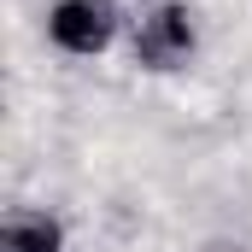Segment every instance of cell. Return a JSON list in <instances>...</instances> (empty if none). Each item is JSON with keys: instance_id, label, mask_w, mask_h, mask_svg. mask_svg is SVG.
Listing matches in <instances>:
<instances>
[{"instance_id": "obj_2", "label": "cell", "mask_w": 252, "mask_h": 252, "mask_svg": "<svg viewBox=\"0 0 252 252\" xmlns=\"http://www.w3.org/2000/svg\"><path fill=\"white\" fill-rule=\"evenodd\" d=\"M129 35V12L118 0H53L47 6V41L64 59H100Z\"/></svg>"}, {"instance_id": "obj_4", "label": "cell", "mask_w": 252, "mask_h": 252, "mask_svg": "<svg viewBox=\"0 0 252 252\" xmlns=\"http://www.w3.org/2000/svg\"><path fill=\"white\" fill-rule=\"evenodd\" d=\"M199 252H252V247H235V241H217V247H199Z\"/></svg>"}, {"instance_id": "obj_3", "label": "cell", "mask_w": 252, "mask_h": 252, "mask_svg": "<svg viewBox=\"0 0 252 252\" xmlns=\"http://www.w3.org/2000/svg\"><path fill=\"white\" fill-rule=\"evenodd\" d=\"M0 252H64V223L53 211H6L0 217Z\"/></svg>"}, {"instance_id": "obj_1", "label": "cell", "mask_w": 252, "mask_h": 252, "mask_svg": "<svg viewBox=\"0 0 252 252\" xmlns=\"http://www.w3.org/2000/svg\"><path fill=\"white\" fill-rule=\"evenodd\" d=\"M129 53L141 70H188L199 59V12L188 0H147L129 12Z\"/></svg>"}]
</instances>
